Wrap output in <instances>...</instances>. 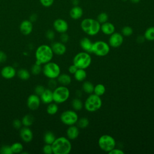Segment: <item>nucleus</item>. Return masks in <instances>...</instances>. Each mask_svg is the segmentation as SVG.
<instances>
[{"label": "nucleus", "instance_id": "48", "mask_svg": "<svg viewBox=\"0 0 154 154\" xmlns=\"http://www.w3.org/2000/svg\"><path fill=\"white\" fill-rule=\"evenodd\" d=\"M49 81L48 82V85L51 88H55L57 87V82L55 80V79H49Z\"/></svg>", "mask_w": 154, "mask_h": 154}, {"label": "nucleus", "instance_id": "18", "mask_svg": "<svg viewBox=\"0 0 154 154\" xmlns=\"http://www.w3.org/2000/svg\"><path fill=\"white\" fill-rule=\"evenodd\" d=\"M67 137L69 140H74L76 139L79 135V130L78 126L75 125L69 126L66 131Z\"/></svg>", "mask_w": 154, "mask_h": 154}, {"label": "nucleus", "instance_id": "40", "mask_svg": "<svg viewBox=\"0 0 154 154\" xmlns=\"http://www.w3.org/2000/svg\"><path fill=\"white\" fill-rule=\"evenodd\" d=\"M45 87L43 86V85H38L37 86H36L35 88V94L38 95V96H40L43 93V91H45Z\"/></svg>", "mask_w": 154, "mask_h": 154}, {"label": "nucleus", "instance_id": "47", "mask_svg": "<svg viewBox=\"0 0 154 154\" xmlns=\"http://www.w3.org/2000/svg\"><path fill=\"white\" fill-rule=\"evenodd\" d=\"M7 60V55L6 54L2 51H0V63H4Z\"/></svg>", "mask_w": 154, "mask_h": 154}, {"label": "nucleus", "instance_id": "32", "mask_svg": "<svg viewBox=\"0 0 154 154\" xmlns=\"http://www.w3.org/2000/svg\"><path fill=\"white\" fill-rule=\"evenodd\" d=\"M10 147H11V149L12 150L13 153H22V152L23 149V145L20 143H19V142H16V143L12 144L10 146Z\"/></svg>", "mask_w": 154, "mask_h": 154}, {"label": "nucleus", "instance_id": "46", "mask_svg": "<svg viewBox=\"0 0 154 154\" xmlns=\"http://www.w3.org/2000/svg\"><path fill=\"white\" fill-rule=\"evenodd\" d=\"M77 69H78V67L75 65H74L73 64L70 65L68 68L69 72L71 74H74L75 73V72L77 70Z\"/></svg>", "mask_w": 154, "mask_h": 154}, {"label": "nucleus", "instance_id": "34", "mask_svg": "<svg viewBox=\"0 0 154 154\" xmlns=\"http://www.w3.org/2000/svg\"><path fill=\"white\" fill-rule=\"evenodd\" d=\"M77 126L78 128L84 129L87 128L89 125V120L87 117H81L78 119L77 122Z\"/></svg>", "mask_w": 154, "mask_h": 154}, {"label": "nucleus", "instance_id": "17", "mask_svg": "<svg viewBox=\"0 0 154 154\" xmlns=\"http://www.w3.org/2000/svg\"><path fill=\"white\" fill-rule=\"evenodd\" d=\"M20 136L22 140L26 143L30 142L33 138L32 132L28 127L26 126L22 128L20 131Z\"/></svg>", "mask_w": 154, "mask_h": 154}, {"label": "nucleus", "instance_id": "24", "mask_svg": "<svg viewBox=\"0 0 154 154\" xmlns=\"http://www.w3.org/2000/svg\"><path fill=\"white\" fill-rule=\"evenodd\" d=\"M75 79L79 82L84 81L87 78V72L85 69H78L75 73L73 74Z\"/></svg>", "mask_w": 154, "mask_h": 154}, {"label": "nucleus", "instance_id": "31", "mask_svg": "<svg viewBox=\"0 0 154 154\" xmlns=\"http://www.w3.org/2000/svg\"><path fill=\"white\" fill-rule=\"evenodd\" d=\"M58 110V106L57 105V103H49L48 106L46 108V111L48 114L50 115H54L55 114Z\"/></svg>", "mask_w": 154, "mask_h": 154}, {"label": "nucleus", "instance_id": "11", "mask_svg": "<svg viewBox=\"0 0 154 154\" xmlns=\"http://www.w3.org/2000/svg\"><path fill=\"white\" fill-rule=\"evenodd\" d=\"M123 42V35L119 32H114L110 35L108 43L109 45L114 48H117L120 46Z\"/></svg>", "mask_w": 154, "mask_h": 154}, {"label": "nucleus", "instance_id": "35", "mask_svg": "<svg viewBox=\"0 0 154 154\" xmlns=\"http://www.w3.org/2000/svg\"><path fill=\"white\" fill-rule=\"evenodd\" d=\"M96 20L100 24L103 23H105V22L108 21V15L107 14V13H106L105 12H102V13H99L97 15Z\"/></svg>", "mask_w": 154, "mask_h": 154}, {"label": "nucleus", "instance_id": "27", "mask_svg": "<svg viewBox=\"0 0 154 154\" xmlns=\"http://www.w3.org/2000/svg\"><path fill=\"white\" fill-rule=\"evenodd\" d=\"M144 37L146 40L149 41L154 40V26H150L147 28L144 33Z\"/></svg>", "mask_w": 154, "mask_h": 154}, {"label": "nucleus", "instance_id": "19", "mask_svg": "<svg viewBox=\"0 0 154 154\" xmlns=\"http://www.w3.org/2000/svg\"><path fill=\"white\" fill-rule=\"evenodd\" d=\"M93 42L88 37H83L81 39L79 45L81 48L89 54L92 53Z\"/></svg>", "mask_w": 154, "mask_h": 154}, {"label": "nucleus", "instance_id": "41", "mask_svg": "<svg viewBox=\"0 0 154 154\" xmlns=\"http://www.w3.org/2000/svg\"><path fill=\"white\" fill-rule=\"evenodd\" d=\"M54 1V0H40L41 4L45 7H49L51 6L53 4Z\"/></svg>", "mask_w": 154, "mask_h": 154}, {"label": "nucleus", "instance_id": "21", "mask_svg": "<svg viewBox=\"0 0 154 154\" xmlns=\"http://www.w3.org/2000/svg\"><path fill=\"white\" fill-rule=\"evenodd\" d=\"M69 15L72 19L74 20H78L82 16L83 10L79 5L73 6L69 11Z\"/></svg>", "mask_w": 154, "mask_h": 154}, {"label": "nucleus", "instance_id": "9", "mask_svg": "<svg viewBox=\"0 0 154 154\" xmlns=\"http://www.w3.org/2000/svg\"><path fill=\"white\" fill-rule=\"evenodd\" d=\"M110 46L104 41L98 40L93 43L92 53L99 57H104L108 54Z\"/></svg>", "mask_w": 154, "mask_h": 154}, {"label": "nucleus", "instance_id": "39", "mask_svg": "<svg viewBox=\"0 0 154 154\" xmlns=\"http://www.w3.org/2000/svg\"><path fill=\"white\" fill-rule=\"evenodd\" d=\"M43 152L45 154H52V153H53L51 144H46L43 147Z\"/></svg>", "mask_w": 154, "mask_h": 154}, {"label": "nucleus", "instance_id": "15", "mask_svg": "<svg viewBox=\"0 0 154 154\" xmlns=\"http://www.w3.org/2000/svg\"><path fill=\"white\" fill-rule=\"evenodd\" d=\"M32 23L29 20H23L19 26V29L22 34L27 35H29L32 31Z\"/></svg>", "mask_w": 154, "mask_h": 154}, {"label": "nucleus", "instance_id": "50", "mask_svg": "<svg viewBox=\"0 0 154 154\" xmlns=\"http://www.w3.org/2000/svg\"><path fill=\"white\" fill-rule=\"evenodd\" d=\"M37 19V15L35 14H33L30 17V21L31 22H35Z\"/></svg>", "mask_w": 154, "mask_h": 154}, {"label": "nucleus", "instance_id": "6", "mask_svg": "<svg viewBox=\"0 0 154 154\" xmlns=\"http://www.w3.org/2000/svg\"><path fill=\"white\" fill-rule=\"evenodd\" d=\"M70 96L69 88L61 85L55 87L53 91V101L56 103H62L66 102Z\"/></svg>", "mask_w": 154, "mask_h": 154}, {"label": "nucleus", "instance_id": "52", "mask_svg": "<svg viewBox=\"0 0 154 154\" xmlns=\"http://www.w3.org/2000/svg\"><path fill=\"white\" fill-rule=\"evenodd\" d=\"M131 1V2L133 3V4H138L140 2V1L141 0H129Z\"/></svg>", "mask_w": 154, "mask_h": 154}, {"label": "nucleus", "instance_id": "2", "mask_svg": "<svg viewBox=\"0 0 154 154\" xmlns=\"http://www.w3.org/2000/svg\"><path fill=\"white\" fill-rule=\"evenodd\" d=\"M51 146L54 154H69L72 150V144L70 140L64 137L55 138Z\"/></svg>", "mask_w": 154, "mask_h": 154}, {"label": "nucleus", "instance_id": "23", "mask_svg": "<svg viewBox=\"0 0 154 154\" xmlns=\"http://www.w3.org/2000/svg\"><path fill=\"white\" fill-rule=\"evenodd\" d=\"M57 81L62 85L67 86L71 83L72 79H71L70 76L68 74H66V73L61 74L60 73V75L57 77Z\"/></svg>", "mask_w": 154, "mask_h": 154}, {"label": "nucleus", "instance_id": "37", "mask_svg": "<svg viewBox=\"0 0 154 154\" xmlns=\"http://www.w3.org/2000/svg\"><path fill=\"white\" fill-rule=\"evenodd\" d=\"M42 70V68L41 65H38L37 64H34L31 67V72L32 74L37 75H38Z\"/></svg>", "mask_w": 154, "mask_h": 154}, {"label": "nucleus", "instance_id": "30", "mask_svg": "<svg viewBox=\"0 0 154 154\" xmlns=\"http://www.w3.org/2000/svg\"><path fill=\"white\" fill-rule=\"evenodd\" d=\"M72 106L74 110L80 111L83 108V103L79 98H75L72 101Z\"/></svg>", "mask_w": 154, "mask_h": 154}, {"label": "nucleus", "instance_id": "44", "mask_svg": "<svg viewBox=\"0 0 154 154\" xmlns=\"http://www.w3.org/2000/svg\"><path fill=\"white\" fill-rule=\"evenodd\" d=\"M22 125V121L19 120V119H15L13 120V126L14 128H15L16 129H19L21 128Z\"/></svg>", "mask_w": 154, "mask_h": 154}, {"label": "nucleus", "instance_id": "49", "mask_svg": "<svg viewBox=\"0 0 154 154\" xmlns=\"http://www.w3.org/2000/svg\"><path fill=\"white\" fill-rule=\"evenodd\" d=\"M144 40H145V38H144V35H143V36H142V35H139V36L137 38V41L139 43H141L144 42Z\"/></svg>", "mask_w": 154, "mask_h": 154}, {"label": "nucleus", "instance_id": "14", "mask_svg": "<svg viewBox=\"0 0 154 154\" xmlns=\"http://www.w3.org/2000/svg\"><path fill=\"white\" fill-rule=\"evenodd\" d=\"M54 54L58 55H62L66 52V46L61 42H56L52 44L51 46Z\"/></svg>", "mask_w": 154, "mask_h": 154}, {"label": "nucleus", "instance_id": "45", "mask_svg": "<svg viewBox=\"0 0 154 154\" xmlns=\"http://www.w3.org/2000/svg\"><path fill=\"white\" fill-rule=\"evenodd\" d=\"M109 154H124L125 152L123 151V150L120 149H116L114 148L112 150L109 151L108 152Z\"/></svg>", "mask_w": 154, "mask_h": 154}, {"label": "nucleus", "instance_id": "22", "mask_svg": "<svg viewBox=\"0 0 154 154\" xmlns=\"http://www.w3.org/2000/svg\"><path fill=\"white\" fill-rule=\"evenodd\" d=\"M40 98L43 103L49 104L53 101V91L51 89H45Z\"/></svg>", "mask_w": 154, "mask_h": 154}, {"label": "nucleus", "instance_id": "42", "mask_svg": "<svg viewBox=\"0 0 154 154\" xmlns=\"http://www.w3.org/2000/svg\"><path fill=\"white\" fill-rule=\"evenodd\" d=\"M69 36L66 32H64V33L61 34L60 40L62 43H65L69 41Z\"/></svg>", "mask_w": 154, "mask_h": 154}, {"label": "nucleus", "instance_id": "29", "mask_svg": "<svg viewBox=\"0 0 154 154\" xmlns=\"http://www.w3.org/2000/svg\"><path fill=\"white\" fill-rule=\"evenodd\" d=\"M105 91H106V88L105 85L102 84H98L94 86L93 93L94 94L99 96H101L104 94V93H105Z\"/></svg>", "mask_w": 154, "mask_h": 154}, {"label": "nucleus", "instance_id": "33", "mask_svg": "<svg viewBox=\"0 0 154 154\" xmlns=\"http://www.w3.org/2000/svg\"><path fill=\"white\" fill-rule=\"evenodd\" d=\"M17 75L18 77L22 80H27L30 77V73H29V72L26 69H21L19 70L17 72Z\"/></svg>", "mask_w": 154, "mask_h": 154}, {"label": "nucleus", "instance_id": "3", "mask_svg": "<svg viewBox=\"0 0 154 154\" xmlns=\"http://www.w3.org/2000/svg\"><path fill=\"white\" fill-rule=\"evenodd\" d=\"M100 23L92 18H85L81 22L82 30L87 35L94 36L97 35L100 31Z\"/></svg>", "mask_w": 154, "mask_h": 154}, {"label": "nucleus", "instance_id": "26", "mask_svg": "<svg viewBox=\"0 0 154 154\" xmlns=\"http://www.w3.org/2000/svg\"><path fill=\"white\" fill-rule=\"evenodd\" d=\"M34 119L32 115L26 114L22 117V119L21 121H22V125L24 126L29 127L32 125V123H34Z\"/></svg>", "mask_w": 154, "mask_h": 154}, {"label": "nucleus", "instance_id": "43", "mask_svg": "<svg viewBox=\"0 0 154 154\" xmlns=\"http://www.w3.org/2000/svg\"><path fill=\"white\" fill-rule=\"evenodd\" d=\"M46 37L48 40H52L55 38V32L52 30H48L46 32Z\"/></svg>", "mask_w": 154, "mask_h": 154}, {"label": "nucleus", "instance_id": "13", "mask_svg": "<svg viewBox=\"0 0 154 154\" xmlns=\"http://www.w3.org/2000/svg\"><path fill=\"white\" fill-rule=\"evenodd\" d=\"M40 102L41 100L40 97L35 94H32L28 97L27 106L31 110H36L38 108Z\"/></svg>", "mask_w": 154, "mask_h": 154}, {"label": "nucleus", "instance_id": "25", "mask_svg": "<svg viewBox=\"0 0 154 154\" xmlns=\"http://www.w3.org/2000/svg\"><path fill=\"white\" fill-rule=\"evenodd\" d=\"M82 90L83 91L87 94H91L94 91V85L90 81H85L82 84Z\"/></svg>", "mask_w": 154, "mask_h": 154}, {"label": "nucleus", "instance_id": "7", "mask_svg": "<svg viewBox=\"0 0 154 154\" xmlns=\"http://www.w3.org/2000/svg\"><path fill=\"white\" fill-rule=\"evenodd\" d=\"M42 71L44 75L49 79H56L61 73L60 66L56 63L51 61L44 64Z\"/></svg>", "mask_w": 154, "mask_h": 154}, {"label": "nucleus", "instance_id": "1", "mask_svg": "<svg viewBox=\"0 0 154 154\" xmlns=\"http://www.w3.org/2000/svg\"><path fill=\"white\" fill-rule=\"evenodd\" d=\"M35 56L36 58L35 63L38 65H42L52 60L54 56V52L51 46L47 45H42L37 48Z\"/></svg>", "mask_w": 154, "mask_h": 154}, {"label": "nucleus", "instance_id": "51", "mask_svg": "<svg viewBox=\"0 0 154 154\" xmlns=\"http://www.w3.org/2000/svg\"><path fill=\"white\" fill-rule=\"evenodd\" d=\"M72 4L75 6V5H78V2H79V0H72Z\"/></svg>", "mask_w": 154, "mask_h": 154}, {"label": "nucleus", "instance_id": "53", "mask_svg": "<svg viewBox=\"0 0 154 154\" xmlns=\"http://www.w3.org/2000/svg\"><path fill=\"white\" fill-rule=\"evenodd\" d=\"M123 1H128V0H122Z\"/></svg>", "mask_w": 154, "mask_h": 154}, {"label": "nucleus", "instance_id": "12", "mask_svg": "<svg viewBox=\"0 0 154 154\" xmlns=\"http://www.w3.org/2000/svg\"><path fill=\"white\" fill-rule=\"evenodd\" d=\"M53 26L54 29L60 34L66 32L69 28L67 22L63 19H57L55 20L53 23Z\"/></svg>", "mask_w": 154, "mask_h": 154}, {"label": "nucleus", "instance_id": "5", "mask_svg": "<svg viewBox=\"0 0 154 154\" xmlns=\"http://www.w3.org/2000/svg\"><path fill=\"white\" fill-rule=\"evenodd\" d=\"M102 105V102L100 96L91 93L86 99L84 102V108L87 111L93 112L99 110Z\"/></svg>", "mask_w": 154, "mask_h": 154}, {"label": "nucleus", "instance_id": "20", "mask_svg": "<svg viewBox=\"0 0 154 154\" xmlns=\"http://www.w3.org/2000/svg\"><path fill=\"white\" fill-rule=\"evenodd\" d=\"M115 29L114 25L108 21L100 25V31L105 35H110L115 32Z\"/></svg>", "mask_w": 154, "mask_h": 154}, {"label": "nucleus", "instance_id": "16", "mask_svg": "<svg viewBox=\"0 0 154 154\" xmlns=\"http://www.w3.org/2000/svg\"><path fill=\"white\" fill-rule=\"evenodd\" d=\"M16 72L15 69L11 66H6L4 67L1 72L2 76L5 79H11L16 75Z\"/></svg>", "mask_w": 154, "mask_h": 154}, {"label": "nucleus", "instance_id": "4", "mask_svg": "<svg viewBox=\"0 0 154 154\" xmlns=\"http://www.w3.org/2000/svg\"><path fill=\"white\" fill-rule=\"evenodd\" d=\"M91 63V57L90 54L85 51L78 53L73 59V64L78 69H86L90 66Z\"/></svg>", "mask_w": 154, "mask_h": 154}, {"label": "nucleus", "instance_id": "38", "mask_svg": "<svg viewBox=\"0 0 154 154\" xmlns=\"http://www.w3.org/2000/svg\"><path fill=\"white\" fill-rule=\"evenodd\" d=\"M0 152L2 154H12V150L11 149V147L8 146H4L1 148Z\"/></svg>", "mask_w": 154, "mask_h": 154}, {"label": "nucleus", "instance_id": "8", "mask_svg": "<svg viewBox=\"0 0 154 154\" xmlns=\"http://www.w3.org/2000/svg\"><path fill=\"white\" fill-rule=\"evenodd\" d=\"M116 142L115 139L111 135L104 134L101 135L98 140V145L101 150L105 152H109L115 148Z\"/></svg>", "mask_w": 154, "mask_h": 154}, {"label": "nucleus", "instance_id": "36", "mask_svg": "<svg viewBox=\"0 0 154 154\" xmlns=\"http://www.w3.org/2000/svg\"><path fill=\"white\" fill-rule=\"evenodd\" d=\"M132 33H133V29L129 26H124L122 29V31H121V34L123 36H126V37H129V36L131 35L132 34Z\"/></svg>", "mask_w": 154, "mask_h": 154}, {"label": "nucleus", "instance_id": "10", "mask_svg": "<svg viewBox=\"0 0 154 154\" xmlns=\"http://www.w3.org/2000/svg\"><path fill=\"white\" fill-rule=\"evenodd\" d=\"M78 119V114L74 110H66L63 111L60 116L61 122L67 126L74 125L76 123Z\"/></svg>", "mask_w": 154, "mask_h": 154}, {"label": "nucleus", "instance_id": "28", "mask_svg": "<svg viewBox=\"0 0 154 154\" xmlns=\"http://www.w3.org/2000/svg\"><path fill=\"white\" fill-rule=\"evenodd\" d=\"M56 137L54 135V134L51 131L46 132L44 135V141L46 144H52L53 142L55 141Z\"/></svg>", "mask_w": 154, "mask_h": 154}]
</instances>
